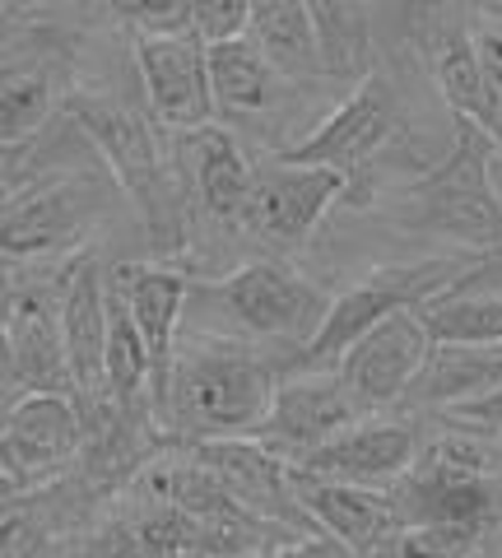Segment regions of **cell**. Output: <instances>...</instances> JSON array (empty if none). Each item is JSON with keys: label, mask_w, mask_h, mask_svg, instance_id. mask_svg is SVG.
Instances as JSON below:
<instances>
[{"label": "cell", "mask_w": 502, "mask_h": 558, "mask_svg": "<svg viewBox=\"0 0 502 558\" xmlns=\"http://www.w3.org/2000/svg\"><path fill=\"white\" fill-rule=\"evenodd\" d=\"M284 373H289V354L182 330L168 405L159 414L168 447H192V442H215V438H256L270 418Z\"/></svg>", "instance_id": "obj_1"}, {"label": "cell", "mask_w": 502, "mask_h": 558, "mask_svg": "<svg viewBox=\"0 0 502 558\" xmlns=\"http://www.w3.org/2000/svg\"><path fill=\"white\" fill-rule=\"evenodd\" d=\"M331 303L335 299H326L284 256H252L223 275H192L186 330L261 344L293 359L317 340V330L331 317Z\"/></svg>", "instance_id": "obj_2"}, {"label": "cell", "mask_w": 502, "mask_h": 558, "mask_svg": "<svg viewBox=\"0 0 502 558\" xmlns=\"http://www.w3.org/2000/svg\"><path fill=\"white\" fill-rule=\"evenodd\" d=\"M280 154L293 163H317V168L340 172L344 205H354V209L377 205L387 178L401 163H409L414 172L432 168L419 159V145H414L401 94H395L382 75H368L363 84H354L331 108V117L317 121L303 140H293Z\"/></svg>", "instance_id": "obj_3"}, {"label": "cell", "mask_w": 502, "mask_h": 558, "mask_svg": "<svg viewBox=\"0 0 502 558\" xmlns=\"http://www.w3.org/2000/svg\"><path fill=\"white\" fill-rule=\"evenodd\" d=\"M401 526H456L498 535L502 526V433L452 418L438 438H428L391 488Z\"/></svg>", "instance_id": "obj_4"}, {"label": "cell", "mask_w": 502, "mask_h": 558, "mask_svg": "<svg viewBox=\"0 0 502 558\" xmlns=\"http://www.w3.org/2000/svg\"><path fill=\"white\" fill-rule=\"evenodd\" d=\"M493 154L498 145L475 121L456 117L452 149L419 178L395 186L391 219L405 223L409 233L446 238L461 252H498L502 247V201L493 191Z\"/></svg>", "instance_id": "obj_5"}, {"label": "cell", "mask_w": 502, "mask_h": 558, "mask_svg": "<svg viewBox=\"0 0 502 558\" xmlns=\"http://www.w3.org/2000/svg\"><path fill=\"white\" fill-rule=\"evenodd\" d=\"M117 182L98 178L94 168H61L5 196L0 215V252L5 266H61L79 256L89 238L117 205Z\"/></svg>", "instance_id": "obj_6"}, {"label": "cell", "mask_w": 502, "mask_h": 558, "mask_svg": "<svg viewBox=\"0 0 502 558\" xmlns=\"http://www.w3.org/2000/svg\"><path fill=\"white\" fill-rule=\"evenodd\" d=\"M470 260H475L470 252H461V256H424V260H401V266H377L368 279H358L354 289H344L331 303V317L317 330V340L289 359V373H335L344 349L358 336H368L372 326H382L395 312H424L438 293H446L470 270Z\"/></svg>", "instance_id": "obj_7"}, {"label": "cell", "mask_w": 502, "mask_h": 558, "mask_svg": "<svg viewBox=\"0 0 502 558\" xmlns=\"http://www.w3.org/2000/svg\"><path fill=\"white\" fill-rule=\"evenodd\" d=\"M61 270H5V405L20 396H75L61 340Z\"/></svg>", "instance_id": "obj_8"}, {"label": "cell", "mask_w": 502, "mask_h": 558, "mask_svg": "<svg viewBox=\"0 0 502 558\" xmlns=\"http://www.w3.org/2000/svg\"><path fill=\"white\" fill-rule=\"evenodd\" d=\"M84 447H89V418L79 396H20L5 405L0 428V480H5V508L20 494L61 484Z\"/></svg>", "instance_id": "obj_9"}, {"label": "cell", "mask_w": 502, "mask_h": 558, "mask_svg": "<svg viewBox=\"0 0 502 558\" xmlns=\"http://www.w3.org/2000/svg\"><path fill=\"white\" fill-rule=\"evenodd\" d=\"M344 205V178L317 163H293L284 154L252 159V201H247V233L270 256H298L321 219Z\"/></svg>", "instance_id": "obj_10"}, {"label": "cell", "mask_w": 502, "mask_h": 558, "mask_svg": "<svg viewBox=\"0 0 502 558\" xmlns=\"http://www.w3.org/2000/svg\"><path fill=\"white\" fill-rule=\"evenodd\" d=\"M131 65L140 80L145 108L168 135H192L215 126V84H210V43L196 28L135 33Z\"/></svg>", "instance_id": "obj_11"}, {"label": "cell", "mask_w": 502, "mask_h": 558, "mask_svg": "<svg viewBox=\"0 0 502 558\" xmlns=\"http://www.w3.org/2000/svg\"><path fill=\"white\" fill-rule=\"evenodd\" d=\"M177 168H182L192 242L205 233H215L219 242L252 238L247 233L252 154L237 145L233 131H223L215 121V126H205V131L177 135Z\"/></svg>", "instance_id": "obj_12"}, {"label": "cell", "mask_w": 502, "mask_h": 558, "mask_svg": "<svg viewBox=\"0 0 502 558\" xmlns=\"http://www.w3.org/2000/svg\"><path fill=\"white\" fill-rule=\"evenodd\" d=\"M432 344L438 340H432V330L424 326L419 312H395V317L372 326L368 336H358L344 349V359L335 363V377L368 418L391 414L405 405L414 377L424 373V363L432 354Z\"/></svg>", "instance_id": "obj_13"}, {"label": "cell", "mask_w": 502, "mask_h": 558, "mask_svg": "<svg viewBox=\"0 0 502 558\" xmlns=\"http://www.w3.org/2000/svg\"><path fill=\"white\" fill-rule=\"evenodd\" d=\"M177 451L200 461L252 517L270 521V526H284L293 535H321L307 521V512L298 508V494H293V465L274 457L266 442L215 438V442H192V447H177Z\"/></svg>", "instance_id": "obj_14"}, {"label": "cell", "mask_w": 502, "mask_h": 558, "mask_svg": "<svg viewBox=\"0 0 502 558\" xmlns=\"http://www.w3.org/2000/svg\"><path fill=\"white\" fill-rule=\"evenodd\" d=\"M363 418L368 414L354 405V396L340 387L335 373H289L280 381V396H274L270 418L256 433V442H266L280 461L298 465L317 447L335 442L340 433L363 424Z\"/></svg>", "instance_id": "obj_15"}, {"label": "cell", "mask_w": 502, "mask_h": 558, "mask_svg": "<svg viewBox=\"0 0 502 558\" xmlns=\"http://www.w3.org/2000/svg\"><path fill=\"white\" fill-rule=\"evenodd\" d=\"M419 451H424L419 418L395 410V414L363 418V424L340 433L335 442L317 447L293 470H307V475H321V480H335V484H358V488H391L414 461H419Z\"/></svg>", "instance_id": "obj_16"}, {"label": "cell", "mask_w": 502, "mask_h": 558, "mask_svg": "<svg viewBox=\"0 0 502 558\" xmlns=\"http://www.w3.org/2000/svg\"><path fill=\"white\" fill-rule=\"evenodd\" d=\"M61 340L79 405H102L108 400V266L98 252H79L65 260Z\"/></svg>", "instance_id": "obj_17"}, {"label": "cell", "mask_w": 502, "mask_h": 558, "mask_svg": "<svg viewBox=\"0 0 502 558\" xmlns=\"http://www.w3.org/2000/svg\"><path fill=\"white\" fill-rule=\"evenodd\" d=\"M117 289L126 293V303L135 312V326L149 344V363H154V418L168 405V387H172V363L182 349V330H186V299H192V275L163 260L135 266V260H117L112 266Z\"/></svg>", "instance_id": "obj_18"}, {"label": "cell", "mask_w": 502, "mask_h": 558, "mask_svg": "<svg viewBox=\"0 0 502 558\" xmlns=\"http://www.w3.org/2000/svg\"><path fill=\"white\" fill-rule=\"evenodd\" d=\"M293 494H298V508L307 512L311 526L358 558H377L391 545V535L401 531V512H395L387 488L335 484L307 475V470H293Z\"/></svg>", "instance_id": "obj_19"}, {"label": "cell", "mask_w": 502, "mask_h": 558, "mask_svg": "<svg viewBox=\"0 0 502 558\" xmlns=\"http://www.w3.org/2000/svg\"><path fill=\"white\" fill-rule=\"evenodd\" d=\"M71 94V51L24 47V61L5 57V80H0V140H5V149L42 135L65 112Z\"/></svg>", "instance_id": "obj_20"}, {"label": "cell", "mask_w": 502, "mask_h": 558, "mask_svg": "<svg viewBox=\"0 0 502 558\" xmlns=\"http://www.w3.org/2000/svg\"><path fill=\"white\" fill-rule=\"evenodd\" d=\"M498 387H502V344H432L401 414H424V410L452 414L461 405L493 396Z\"/></svg>", "instance_id": "obj_21"}, {"label": "cell", "mask_w": 502, "mask_h": 558, "mask_svg": "<svg viewBox=\"0 0 502 558\" xmlns=\"http://www.w3.org/2000/svg\"><path fill=\"white\" fill-rule=\"evenodd\" d=\"M210 84H215V108L229 121L266 117L289 94V80L280 75V65L266 57V47L252 33L229 43H210Z\"/></svg>", "instance_id": "obj_22"}, {"label": "cell", "mask_w": 502, "mask_h": 558, "mask_svg": "<svg viewBox=\"0 0 502 558\" xmlns=\"http://www.w3.org/2000/svg\"><path fill=\"white\" fill-rule=\"evenodd\" d=\"M252 38L266 47V57L280 65L289 84H307L326 75L321 33L307 0H252Z\"/></svg>", "instance_id": "obj_23"}, {"label": "cell", "mask_w": 502, "mask_h": 558, "mask_svg": "<svg viewBox=\"0 0 502 558\" xmlns=\"http://www.w3.org/2000/svg\"><path fill=\"white\" fill-rule=\"evenodd\" d=\"M432 75H438V89L446 98V108H452V117L475 121V126L502 149V98L493 94V84L475 57V38L442 43L438 61H432Z\"/></svg>", "instance_id": "obj_24"}, {"label": "cell", "mask_w": 502, "mask_h": 558, "mask_svg": "<svg viewBox=\"0 0 502 558\" xmlns=\"http://www.w3.org/2000/svg\"><path fill=\"white\" fill-rule=\"evenodd\" d=\"M311 20L321 33V57L326 75L344 80L354 89L372 75V24H368V0H307Z\"/></svg>", "instance_id": "obj_25"}, {"label": "cell", "mask_w": 502, "mask_h": 558, "mask_svg": "<svg viewBox=\"0 0 502 558\" xmlns=\"http://www.w3.org/2000/svg\"><path fill=\"white\" fill-rule=\"evenodd\" d=\"M121 24L135 33H172L192 28V0H102Z\"/></svg>", "instance_id": "obj_26"}, {"label": "cell", "mask_w": 502, "mask_h": 558, "mask_svg": "<svg viewBox=\"0 0 502 558\" xmlns=\"http://www.w3.org/2000/svg\"><path fill=\"white\" fill-rule=\"evenodd\" d=\"M192 28L205 43H229L252 28V0H192Z\"/></svg>", "instance_id": "obj_27"}, {"label": "cell", "mask_w": 502, "mask_h": 558, "mask_svg": "<svg viewBox=\"0 0 502 558\" xmlns=\"http://www.w3.org/2000/svg\"><path fill=\"white\" fill-rule=\"evenodd\" d=\"M270 558H358V554H350L344 545H335L331 535H293V539H284V545L274 549Z\"/></svg>", "instance_id": "obj_28"}, {"label": "cell", "mask_w": 502, "mask_h": 558, "mask_svg": "<svg viewBox=\"0 0 502 558\" xmlns=\"http://www.w3.org/2000/svg\"><path fill=\"white\" fill-rule=\"evenodd\" d=\"M475 57H479V65H483V75H489L493 94L502 98V24L475 33Z\"/></svg>", "instance_id": "obj_29"}, {"label": "cell", "mask_w": 502, "mask_h": 558, "mask_svg": "<svg viewBox=\"0 0 502 558\" xmlns=\"http://www.w3.org/2000/svg\"><path fill=\"white\" fill-rule=\"evenodd\" d=\"M446 418H461V424H475V428H489V433H502V387L493 396L475 400V405H461Z\"/></svg>", "instance_id": "obj_30"}, {"label": "cell", "mask_w": 502, "mask_h": 558, "mask_svg": "<svg viewBox=\"0 0 502 558\" xmlns=\"http://www.w3.org/2000/svg\"><path fill=\"white\" fill-rule=\"evenodd\" d=\"M65 5H75V0H5V24H38L42 14H57Z\"/></svg>", "instance_id": "obj_31"}, {"label": "cell", "mask_w": 502, "mask_h": 558, "mask_svg": "<svg viewBox=\"0 0 502 558\" xmlns=\"http://www.w3.org/2000/svg\"><path fill=\"white\" fill-rule=\"evenodd\" d=\"M252 558H270V554H252Z\"/></svg>", "instance_id": "obj_32"}, {"label": "cell", "mask_w": 502, "mask_h": 558, "mask_svg": "<svg viewBox=\"0 0 502 558\" xmlns=\"http://www.w3.org/2000/svg\"><path fill=\"white\" fill-rule=\"evenodd\" d=\"M498 545H502V526H498Z\"/></svg>", "instance_id": "obj_33"}]
</instances>
